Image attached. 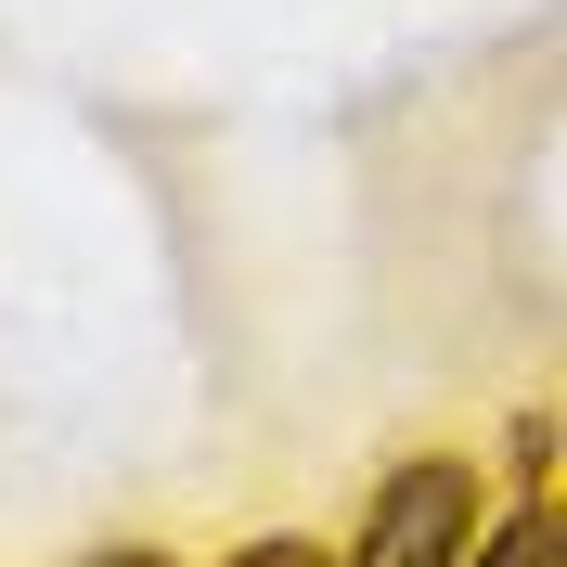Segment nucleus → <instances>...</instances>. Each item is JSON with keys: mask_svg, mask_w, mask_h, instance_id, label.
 <instances>
[{"mask_svg": "<svg viewBox=\"0 0 567 567\" xmlns=\"http://www.w3.org/2000/svg\"><path fill=\"white\" fill-rule=\"evenodd\" d=\"M464 542H477V477L452 452H425V464H400L374 491V529H361L349 567H452Z\"/></svg>", "mask_w": 567, "mask_h": 567, "instance_id": "nucleus-1", "label": "nucleus"}, {"mask_svg": "<svg viewBox=\"0 0 567 567\" xmlns=\"http://www.w3.org/2000/svg\"><path fill=\"white\" fill-rule=\"evenodd\" d=\"M452 567H555V516L529 503V516H503V529L477 542V555H452Z\"/></svg>", "mask_w": 567, "mask_h": 567, "instance_id": "nucleus-2", "label": "nucleus"}, {"mask_svg": "<svg viewBox=\"0 0 567 567\" xmlns=\"http://www.w3.org/2000/svg\"><path fill=\"white\" fill-rule=\"evenodd\" d=\"M233 567H322V555H310V542H246Z\"/></svg>", "mask_w": 567, "mask_h": 567, "instance_id": "nucleus-3", "label": "nucleus"}, {"mask_svg": "<svg viewBox=\"0 0 567 567\" xmlns=\"http://www.w3.org/2000/svg\"><path fill=\"white\" fill-rule=\"evenodd\" d=\"M91 567H168V555H91Z\"/></svg>", "mask_w": 567, "mask_h": 567, "instance_id": "nucleus-4", "label": "nucleus"}]
</instances>
